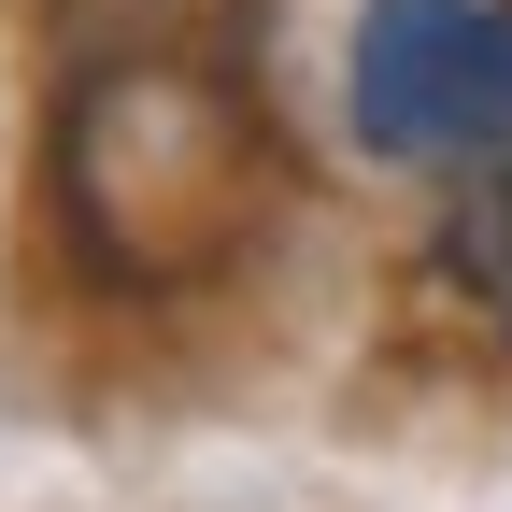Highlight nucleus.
<instances>
[{
  "instance_id": "f257e3e1",
  "label": "nucleus",
  "mask_w": 512,
  "mask_h": 512,
  "mask_svg": "<svg viewBox=\"0 0 512 512\" xmlns=\"http://www.w3.org/2000/svg\"><path fill=\"white\" fill-rule=\"evenodd\" d=\"M342 114L370 157H512V0H370L342 43Z\"/></svg>"
},
{
  "instance_id": "f03ea898",
  "label": "nucleus",
  "mask_w": 512,
  "mask_h": 512,
  "mask_svg": "<svg viewBox=\"0 0 512 512\" xmlns=\"http://www.w3.org/2000/svg\"><path fill=\"white\" fill-rule=\"evenodd\" d=\"M427 271L470 299V328H498V342H512V157H498V171H470L456 200H441Z\"/></svg>"
}]
</instances>
